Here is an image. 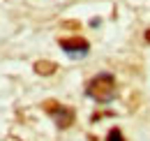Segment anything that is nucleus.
<instances>
[{
	"label": "nucleus",
	"instance_id": "nucleus-4",
	"mask_svg": "<svg viewBox=\"0 0 150 141\" xmlns=\"http://www.w3.org/2000/svg\"><path fill=\"white\" fill-rule=\"evenodd\" d=\"M35 70H37V74H53L56 72V63H37Z\"/></svg>",
	"mask_w": 150,
	"mask_h": 141
},
{
	"label": "nucleus",
	"instance_id": "nucleus-3",
	"mask_svg": "<svg viewBox=\"0 0 150 141\" xmlns=\"http://www.w3.org/2000/svg\"><path fill=\"white\" fill-rule=\"evenodd\" d=\"M60 46H62V51H67L69 56H86L88 49H90V44L86 42V39H81V37H74V39H60Z\"/></svg>",
	"mask_w": 150,
	"mask_h": 141
},
{
	"label": "nucleus",
	"instance_id": "nucleus-1",
	"mask_svg": "<svg viewBox=\"0 0 150 141\" xmlns=\"http://www.w3.org/2000/svg\"><path fill=\"white\" fill-rule=\"evenodd\" d=\"M86 93L93 100H97V102H111L115 97V79L111 74H97L93 81L88 83Z\"/></svg>",
	"mask_w": 150,
	"mask_h": 141
},
{
	"label": "nucleus",
	"instance_id": "nucleus-2",
	"mask_svg": "<svg viewBox=\"0 0 150 141\" xmlns=\"http://www.w3.org/2000/svg\"><path fill=\"white\" fill-rule=\"evenodd\" d=\"M44 109L51 113V118L56 120L58 127H69L72 120H74V113H72V109H67V106L62 104H56V102H46Z\"/></svg>",
	"mask_w": 150,
	"mask_h": 141
},
{
	"label": "nucleus",
	"instance_id": "nucleus-5",
	"mask_svg": "<svg viewBox=\"0 0 150 141\" xmlns=\"http://www.w3.org/2000/svg\"><path fill=\"white\" fill-rule=\"evenodd\" d=\"M106 141H125V139H122L120 130H111V132H109V137H106Z\"/></svg>",
	"mask_w": 150,
	"mask_h": 141
},
{
	"label": "nucleus",
	"instance_id": "nucleus-6",
	"mask_svg": "<svg viewBox=\"0 0 150 141\" xmlns=\"http://www.w3.org/2000/svg\"><path fill=\"white\" fill-rule=\"evenodd\" d=\"M146 39H148V42H150V30H148V33H146Z\"/></svg>",
	"mask_w": 150,
	"mask_h": 141
}]
</instances>
